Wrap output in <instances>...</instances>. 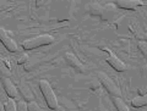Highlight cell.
<instances>
[{"label": "cell", "instance_id": "obj_1", "mask_svg": "<svg viewBox=\"0 0 147 111\" xmlns=\"http://www.w3.org/2000/svg\"><path fill=\"white\" fill-rule=\"evenodd\" d=\"M54 43V37L50 34H40L33 37V38L26 39L24 43H22V47H24L25 50H32L36 49L38 47H43V45H48Z\"/></svg>", "mask_w": 147, "mask_h": 111}, {"label": "cell", "instance_id": "obj_2", "mask_svg": "<svg viewBox=\"0 0 147 111\" xmlns=\"http://www.w3.org/2000/svg\"><path fill=\"white\" fill-rule=\"evenodd\" d=\"M39 88H40V92H42V94L44 96V100H45V103H47V105L50 109H57L58 108V100H57V96H55L49 83L44 80L39 81Z\"/></svg>", "mask_w": 147, "mask_h": 111}, {"label": "cell", "instance_id": "obj_3", "mask_svg": "<svg viewBox=\"0 0 147 111\" xmlns=\"http://www.w3.org/2000/svg\"><path fill=\"white\" fill-rule=\"evenodd\" d=\"M99 81L100 83L104 86V88L108 90V93L113 96H120V89L118 88V86L115 84V82H113V80L110 77H108L105 73L99 72L98 73Z\"/></svg>", "mask_w": 147, "mask_h": 111}, {"label": "cell", "instance_id": "obj_4", "mask_svg": "<svg viewBox=\"0 0 147 111\" xmlns=\"http://www.w3.org/2000/svg\"><path fill=\"white\" fill-rule=\"evenodd\" d=\"M0 40H1L4 47H5L9 51L16 53L18 50V47H17V44L15 43V40L11 38L10 34H9V32H6L3 27H0Z\"/></svg>", "mask_w": 147, "mask_h": 111}, {"label": "cell", "instance_id": "obj_5", "mask_svg": "<svg viewBox=\"0 0 147 111\" xmlns=\"http://www.w3.org/2000/svg\"><path fill=\"white\" fill-rule=\"evenodd\" d=\"M108 53H109V56H108V59H107V62L110 65V66H112L114 70H117L118 72L125 71V70H126V65L124 64L120 59H118L112 51H108Z\"/></svg>", "mask_w": 147, "mask_h": 111}, {"label": "cell", "instance_id": "obj_6", "mask_svg": "<svg viewBox=\"0 0 147 111\" xmlns=\"http://www.w3.org/2000/svg\"><path fill=\"white\" fill-rule=\"evenodd\" d=\"M3 86H4V89H5L6 94L9 95V98L15 99L16 96L18 95V93H17V88L13 86V83L11 82L10 78L3 77Z\"/></svg>", "mask_w": 147, "mask_h": 111}, {"label": "cell", "instance_id": "obj_7", "mask_svg": "<svg viewBox=\"0 0 147 111\" xmlns=\"http://www.w3.org/2000/svg\"><path fill=\"white\" fill-rule=\"evenodd\" d=\"M115 4L118 5V7L127 9V10H134V9L144 5V3L140 0H118Z\"/></svg>", "mask_w": 147, "mask_h": 111}, {"label": "cell", "instance_id": "obj_8", "mask_svg": "<svg viewBox=\"0 0 147 111\" xmlns=\"http://www.w3.org/2000/svg\"><path fill=\"white\" fill-rule=\"evenodd\" d=\"M65 59L67 60V62L70 66H72L74 68H76V70H80V71H84V65H82V62L80 61L79 59H77L74 54H66L65 55Z\"/></svg>", "mask_w": 147, "mask_h": 111}, {"label": "cell", "instance_id": "obj_9", "mask_svg": "<svg viewBox=\"0 0 147 111\" xmlns=\"http://www.w3.org/2000/svg\"><path fill=\"white\" fill-rule=\"evenodd\" d=\"M112 100H113V104L118 111H130L127 108V105L124 103L120 96H112Z\"/></svg>", "mask_w": 147, "mask_h": 111}, {"label": "cell", "instance_id": "obj_10", "mask_svg": "<svg viewBox=\"0 0 147 111\" xmlns=\"http://www.w3.org/2000/svg\"><path fill=\"white\" fill-rule=\"evenodd\" d=\"M131 104L134 108H141V106H145L147 104V98L146 95H141V96H136L131 100Z\"/></svg>", "mask_w": 147, "mask_h": 111}, {"label": "cell", "instance_id": "obj_11", "mask_svg": "<svg viewBox=\"0 0 147 111\" xmlns=\"http://www.w3.org/2000/svg\"><path fill=\"white\" fill-rule=\"evenodd\" d=\"M4 109H5V111H17V108H16V103L13 99H9L7 103L4 105Z\"/></svg>", "mask_w": 147, "mask_h": 111}, {"label": "cell", "instance_id": "obj_12", "mask_svg": "<svg viewBox=\"0 0 147 111\" xmlns=\"http://www.w3.org/2000/svg\"><path fill=\"white\" fill-rule=\"evenodd\" d=\"M0 73H1L3 76H6L10 73V68H9L7 65L4 62V60L1 58H0Z\"/></svg>", "mask_w": 147, "mask_h": 111}, {"label": "cell", "instance_id": "obj_13", "mask_svg": "<svg viewBox=\"0 0 147 111\" xmlns=\"http://www.w3.org/2000/svg\"><path fill=\"white\" fill-rule=\"evenodd\" d=\"M137 48L141 50L142 55L147 54V43H146V41H139V43H137Z\"/></svg>", "mask_w": 147, "mask_h": 111}, {"label": "cell", "instance_id": "obj_14", "mask_svg": "<svg viewBox=\"0 0 147 111\" xmlns=\"http://www.w3.org/2000/svg\"><path fill=\"white\" fill-rule=\"evenodd\" d=\"M27 111H39V108L34 101H31V103L27 105Z\"/></svg>", "mask_w": 147, "mask_h": 111}, {"label": "cell", "instance_id": "obj_15", "mask_svg": "<svg viewBox=\"0 0 147 111\" xmlns=\"http://www.w3.org/2000/svg\"><path fill=\"white\" fill-rule=\"evenodd\" d=\"M17 111H27V104H25L24 101H21V103L17 104Z\"/></svg>", "mask_w": 147, "mask_h": 111}, {"label": "cell", "instance_id": "obj_16", "mask_svg": "<svg viewBox=\"0 0 147 111\" xmlns=\"http://www.w3.org/2000/svg\"><path fill=\"white\" fill-rule=\"evenodd\" d=\"M27 60H28V56L25 54V55H22V56H20L17 59V64H25V62H27Z\"/></svg>", "mask_w": 147, "mask_h": 111}, {"label": "cell", "instance_id": "obj_17", "mask_svg": "<svg viewBox=\"0 0 147 111\" xmlns=\"http://www.w3.org/2000/svg\"><path fill=\"white\" fill-rule=\"evenodd\" d=\"M0 111H5V109H4V105L0 103Z\"/></svg>", "mask_w": 147, "mask_h": 111}]
</instances>
